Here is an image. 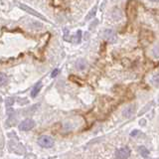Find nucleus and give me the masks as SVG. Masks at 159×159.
Returning a JSON list of instances; mask_svg holds the SVG:
<instances>
[{
	"label": "nucleus",
	"mask_w": 159,
	"mask_h": 159,
	"mask_svg": "<svg viewBox=\"0 0 159 159\" xmlns=\"http://www.w3.org/2000/svg\"><path fill=\"white\" fill-rule=\"evenodd\" d=\"M138 151H139V153L141 154L143 157H147L148 154H149V151H148L144 146H140L138 148Z\"/></svg>",
	"instance_id": "nucleus-8"
},
{
	"label": "nucleus",
	"mask_w": 159,
	"mask_h": 159,
	"mask_svg": "<svg viewBox=\"0 0 159 159\" xmlns=\"http://www.w3.org/2000/svg\"><path fill=\"white\" fill-rule=\"evenodd\" d=\"M34 126H35V121L33 120V119L27 118V119H24V120L19 124V129L20 130L28 131V130H31Z\"/></svg>",
	"instance_id": "nucleus-2"
},
{
	"label": "nucleus",
	"mask_w": 159,
	"mask_h": 159,
	"mask_svg": "<svg viewBox=\"0 0 159 159\" xmlns=\"http://www.w3.org/2000/svg\"><path fill=\"white\" fill-rule=\"evenodd\" d=\"M126 113H128L127 114H126V117H129L130 115H132V113H134V107H128L126 108V110L123 111L124 114H125Z\"/></svg>",
	"instance_id": "nucleus-9"
},
{
	"label": "nucleus",
	"mask_w": 159,
	"mask_h": 159,
	"mask_svg": "<svg viewBox=\"0 0 159 159\" xmlns=\"http://www.w3.org/2000/svg\"><path fill=\"white\" fill-rule=\"evenodd\" d=\"M41 88H42V83H41V82L37 83V84H36V85L33 86V89H32V92H31L32 97H35L36 96L38 95L39 92H40V90H41Z\"/></svg>",
	"instance_id": "nucleus-6"
},
{
	"label": "nucleus",
	"mask_w": 159,
	"mask_h": 159,
	"mask_svg": "<svg viewBox=\"0 0 159 159\" xmlns=\"http://www.w3.org/2000/svg\"><path fill=\"white\" fill-rule=\"evenodd\" d=\"M58 73H59V70H58V69H56V70H54V71H53V74H52V78H55L56 76L58 75Z\"/></svg>",
	"instance_id": "nucleus-12"
},
{
	"label": "nucleus",
	"mask_w": 159,
	"mask_h": 159,
	"mask_svg": "<svg viewBox=\"0 0 159 159\" xmlns=\"http://www.w3.org/2000/svg\"><path fill=\"white\" fill-rule=\"evenodd\" d=\"M137 133H138V130H134V131H132L131 133H130V135L131 136H134V135H136Z\"/></svg>",
	"instance_id": "nucleus-13"
},
{
	"label": "nucleus",
	"mask_w": 159,
	"mask_h": 159,
	"mask_svg": "<svg viewBox=\"0 0 159 159\" xmlns=\"http://www.w3.org/2000/svg\"><path fill=\"white\" fill-rule=\"evenodd\" d=\"M19 6L21 7V9L25 10V11L28 12L29 14H31V15L36 16V17H38V18H41V19H43V20H46V18H45L44 16H43L42 14H40V13H38L37 11H35V10L31 9L30 7H28L27 5H24V4H19Z\"/></svg>",
	"instance_id": "nucleus-5"
},
{
	"label": "nucleus",
	"mask_w": 159,
	"mask_h": 159,
	"mask_svg": "<svg viewBox=\"0 0 159 159\" xmlns=\"http://www.w3.org/2000/svg\"><path fill=\"white\" fill-rule=\"evenodd\" d=\"M130 156V149L128 147H122L115 151V157L117 159H127Z\"/></svg>",
	"instance_id": "nucleus-4"
},
{
	"label": "nucleus",
	"mask_w": 159,
	"mask_h": 159,
	"mask_svg": "<svg viewBox=\"0 0 159 159\" xmlns=\"http://www.w3.org/2000/svg\"><path fill=\"white\" fill-rule=\"evenodd\" d=\"M150 1H152V2H157V1H159V0H150Z\"/></svg>",
	"instance_id": "nucleus-14"
},
{
	"label": "nucleus",
	"mask_w": 159,
	"mask_h": 159,
	"mask_svg": "<svg viewBox=\"0 0 159 159\" xmlns=\"http://www.w3.org/2000/svg\"><path fill=\"white\" fill-rule=\"evenodd\" d=\"M5 80H6V77L4 74H1V85H4L5 83Z\"/></svg>",
	"instance_id": "nucleus-11"
},
{
	"label": "nucleus",
	"mask_w": 159,
	"mask_h": 159,
	"mask_svg": "<svg viewBox=\"0 0 159 159\" xmlns=\"http://www.w3.org/2000/svg\"><path fill=\"white\" fill-rule=\"evenodd\" d=\"M126 13L128 14L129 18L136 17V2L134 0H130L126 5Z\"/></svg>",
	"instance_id": "nucleus-3"
},
{
	"label": "nucleus",
	"mask_w": 159,
	"mask_h": 159,
	"mask_svg": "<svg viewBox=\"0 0 159 159\" xmlns=\"http://www.w3.org/2000/svg\"><path fill=\"white\" fill-rule=\"evenodd\" d=\"M38 144L41 147L44 148H51L54 145V139L51 136L48 135H43L38 139Z\"/></svg>",
	"instance_id": "nucleus-1"
},
{
	"label": "nucleus",
	"mask_w": 159,
	"mask_h": 159,
	"mask_svg": "<svg viewBox=\"0 0 159 159\" xmlns=\"http://www.w3.org/2000/svg\"><path fill=\"white\" fill-rule=\"evenodd\" d=\"M81 36H82V31L79 30L77 32V36H76V39H77V42L79 43L80 41H81Z\"/></svg>",
	"instance_id": "nucleus-10"
},
{
	"label": "nucleus",
	"mask_w": 159,
	"mask_h": 159,
	"mask_svg": "<svg viewBox=\"0 0 159 159\" xmlns=\"http://www.w3.org/2000/svg\"><path fill=\"white\" fill-rule=\"evenodd\" d=\"M96 9H97V7L96 6H95L90 11V13L86 15V20H90V19H92L93 17H95L96 16Z\"/></svg>",
	"instance_id": "nucleus-7"
}]
</instances>
